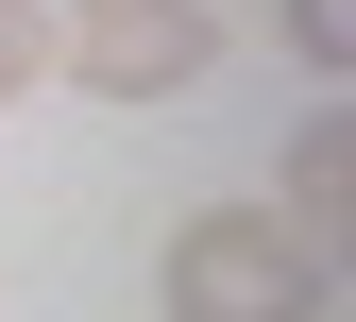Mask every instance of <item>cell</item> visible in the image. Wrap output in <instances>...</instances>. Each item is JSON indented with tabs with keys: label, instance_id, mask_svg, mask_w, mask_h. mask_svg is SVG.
Masks as SVG:
<instances>
[{
	"label": "cell",
	"instance_id": "1",
	"mask_svg": "<svg viewBox=\"0 0 356 322\" xmlns=\"http://www.w3.org/2000/svg\"><path fill=\"white\" fill-rule=\"evenodd\" d=\"M170 322H305L323 305V238H289L272 204H204V220H170Z\"/></svg>",
	"mask_w": 356,
	"mask_h": 322
},
{
	"label": "cell",
	"instance_id": "2",
	"mask_svg": "<svg viewBox=\"0 0 356 322\" xmlns=\"http://www.w3.org/2000/svg\"><path fill=\"white\" fill-rule=\"evenodd\" d=\"M51 68L85 85V102H187V85L220 68V17H204V0H68V17H51Z\"/></svg>",
	"mask_w": 356,
	"mask_h": 322
},
{
	"label": "cell",
	"instance_id": "3",
	"mask_svg": "<svg viewBox=\"0 0 356 322\" xmlns=\"http://www.w3.org/2000/svg\"><path fill=\"white\" fill-rule=\"evenodd\" d=\"M272 220H289V238H356V119H339V102L289 136V204H272Z\"/></svg>",
	"mask_w": 356,
	"mask_h": 322
},
{
	"label": "cell",
	"instance_id": "4",
	"mask_svg": "<svg viewBox=\"0 0 356 322\" xmlns=\"http://www.w3.org/2000/svg\"><path fill=\"white\" fill-rule=\"evenodd\" d=\"M17 85H51V0H0V102Z\"/></svg>",
	"mask_w": 356,
	"mask_h": 322
},
{
	"label": "cell",
	"instance_id": "5",
	"mask_svg": "<svg viewBox=\"0 0 356 322\" xmlns=\"http://www.w3.org/2000/svg\"><path fill=\"white\" fill-rule=\"evenodd\" d=\"M339 17H356V0H289V51H305V68H339V51H356Z\"/></svg>",
	"mask_w": 356,
	"mask_h": 322
}]
</instances>
